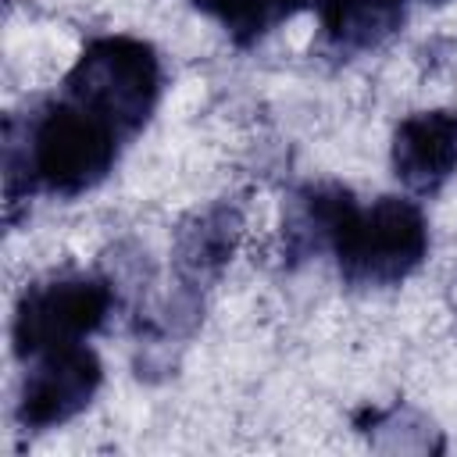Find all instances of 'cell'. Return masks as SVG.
<instances>
[{
  "label": "cell",
  "mask_w": 457,
  "mask_h": 457,
  "mask_svg": "<svg viewBox=\"0 0 457 457\" xmlns=\"http://www.w3.org/2000/svg\"><path fill=\"white\" fill-rule=\"evenodd\" d=\"M282 236L293 257L328 246L353 289L400 286L428 253V225L414 200L378 196L364 207L336 182L303 186L289 204Z\"/></svg>",
  "instance_id": "obj_1"
},
{
  "label": "cell",
  "mask_w": 457,
  "mask_h": 457,
  "mask_svg": "<svg viewBox=\"0 0 457 457\" xmlns=\"http://www.w3.org/2000/svg\"><path fill=\"white\" fill-rule=\"evenodd\" d=\"M121 132L93 114L89 107L61 96L46 104L39 114L25 118V125L7 114L4 121V196L7 218L25 204L36 189H50L57 196H79L100 186L121 150Z\"/></svg>",
  "instance_id": "obj_2"
},
{
  "label": "cell",
  "mask_w": 457,
  "mask_h": 457,
  "mask_svg": "<svg viewBox=\"0 0 457 457\" xmlns=\"http://www.w3.org/2000/svg\"><path fill=\"white\" fill-rule=\"evenodd\" d=\"M64 96L107 118L129 139L157 107L161 57L136 36H100L64 75Z\"/></svg>",
  "instance_id": "obj_3"
},
{
  "label": "cell",
  "mask_w": 457,
  "mask_h": 457,
  "mask_svg": "<svg viewBox=\"0 0 457 457\" xmlns=\"http://www.w3.org/2000/svg\"><path fill=\"white\" fill-rule=\"evenodd\" d=\"M114 303V289L100 275H50L32 282L18 307H14V353L21 361L54 350V346H71L93 336Z\"/></svg>",
  "instance_id": "obj_4"
},
{
  "label": "cell",
  "mask_w": 457,
  "mask_h": 457,
  "mask_svg": "<svg viewBox=\"0 0 457 457\" xmlns=\"http://www.w3.org/2000/svg\"><path fill=\"white\" fill-rule=\"evenodd\" d=\"M29 361L32 368L25 371L18 393V425L32 432H46L71 421L79 411L89 407L104 382L100 357L86 343L54 346Z\"/></svg>",
  "instance_id": "obj_5"
},
{
  "label": "cell",
  "mask_w": 457,
  "mask_h": 457,
  "mask_svg": "<svg viewBox=\"0 0 457 457\" xmlns=\"http://www.w3.org/2000/svg\"><path fill=\"white\" fill-rule=\"evenodd\" d=\"M393 171L396 179L428 196L446 186L457 171V114L453 111H418L407 114L393 132Z\"/></svg>",
  "instance_id": "obj_6"
},
{
  "label": "cell",
  "mask_w": 457,
  "mask_h": 457,
  "mask_svg": "<svg viewBox=\"0 0 457 457\" xmlns=\"http://www.w3.org/2000/svg\"><path fill=\"white\" fill-rule=\"evenodd\" d=\"M332 54L353 57L382 46L403 25V0H311Z\"/></svg>",
  "instance_id": "obj_7"
},
{
  "label": "cell",
  "mask_w": 457,
  "mask_h": 457,
  "mask_svg": "<svg viewBox=\"0 0 457 457\" xmlns=\"http://www.w3.org/2000/svg\"><path fill=\"white\" fill-rule=\"evenodd\" d=\"M239 236V214L228 204H218L193 218V225H182L179 246H175V271L182 286L196 289L200 282L214 278L221 264L228 261Z\"/></svg>",
  "instance_id": "obj_8"
},
{
  "label": "cell",
  "mask_w": 457,
  "mask_h": 457,
  "mask_svg": "<svg viewBox=\"0 0 457 457\" xmlns=\"http://www.w3.org/2000/svg\"><path fill=\"white\" fill-rule=\"evenodd\" d=\"M200 14L214 18L232 43L250 46L275 32L282 21H289L296 11H303L311 0H189Z\"/></svg>",
  "instance_id": "obj_9"
},
{
  "label": "cell",
  "mask_w": 457,
  "mask_h": 457,
  "mask_svg": "<svg viewBox=\"0 0 457 457\" xmlns=\"http://www.w3.org/2000/svg\"><path fill=\"white\" fill-rule=\"evenodd\" d=\"M436 4H443V0H436Z\"/></svg>",
  "instance_id": "obj_10"
}]
</instances>
